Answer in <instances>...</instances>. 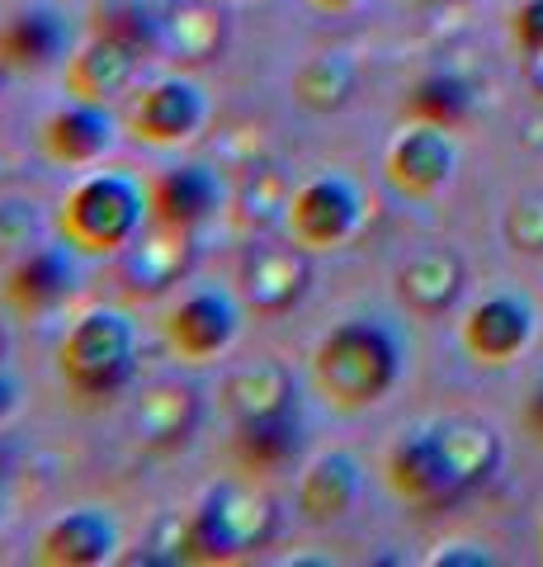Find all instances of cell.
Returning <instances> with one entry per match:
<instances>
[{
    "instance_id": "9c48e42d",
    "label": "cell",
    "mask_w": 543,
    "mask_h": 567,
    "mask_svg": "<svg viewBox=\"0 0 543 567\" xmlns=\"http://www.w3.org/2000/svg\"><path fill=\"white\" fill-rule=\"evenodd\" d=\"M203 425V398L195 383H152L133 406V431L152 454H175L199 435Z\"/></svg>"
},
{
    "instance_id": "603a6c76",
    "label": "cell",
    "mask_w": 543,
    "mask_h": 567,
    "mask_svg": "<svg viewBox=\"0 0 543 567\" xmlns=\"http://www.w3.org/2000/svg\"><path fill=\"white\" fill-rule=\"evenodd\" d=\"M232 458H237V468L251 473V477H279V473H289L297 458H303V425H297V416L237 425Z\"/></svg>"
},
{
    "instance_id": "f1b7e54d",
    "label": "cell",
    "mask_w": 543,
    "mask_h": 567,
    "mask_svg": "<svg viewBox=\"0 0 543 567\" xmlns=\"http://www.w3.org/2000/svg\"><path fill=\"white\" fill-rule=\"evenodd\" d=\"M33 237H39V213H33V204L29 199H0V265L33 251Z\"/></svg>"
},
{
    "instance_id": "ac0fdd59",
    "label": "cell",
    "mask_w": 543,
    "mask_h": 567,
    "mask_svg": "<svg viewBox=\"0 0 543 567\" xmlns=\"http://www.w3.org/2000/svg\"><path fill=\"white\" fill-rule=\"evenodd\" d=\"M118 548V525L104 511H72L39 535L43 567H100Z\"/></svg>"
},
{
    "instance_id": "8992f818",
    "label": "cell",
    "mask_w": 543,
    "mask_h": 567,
    "mask_svg": "<svg viewBox=\"0 0 543 567\" xmlns=\"http://www.w3.org/2000/svg\"><path fill=\"white\" fill-rule=\"evenodd\" d=\"M195 233L189 227H166V223H152L147 233L137 227V237L124 246L118 256V279L133 298H156L175 289L189 270H195Z\"/></svg>"
},
{
    "instance_id": "f35d334b",
    "label": "cell",
    "mask_w": 543,
    "mask_h": 567,
    "mask_svg": "<svg viewBox=\"0 0 543 567\" xmlns=\"http://www.w3.org/2000/svg\"><path fill=\"white\" fill-rule=\"evenodd\" d=\"M0 487H6V458H0Z\"/></svg>"
},
{
    "instance_id": "6da1fadb",
    "label": "cell",
    "mask_w": 543,
    "mask_h": 567,
    "mask_svg": "<svg viewBox=\"0 0 543 567\" xmlns=\"http://www.w3.org/2000/svg\"><path fill=\"white\" fill-rule=\"evenodd\" d=\"M397 374H401L397 336L383 322H369V317H349V322L331 327L317 354H312L317 393L336 412H369L374 402L393 393Z\"/></svg>"
},
{
    "instance_id": "44dd1931",
    "label": "cell",
    "mask_w": 543,
    "mask_h": 567,
    "mask_svg": "<svg viewBox=\"0 0 543 567\" xmlns=\"http://www.w3.org/2000/svg\"><path fill=\"white\" fill-rule=\"evenodd\" d=\"M359 496V464L349 454H322L317 464H307V473L297 477V516L307 525H331L341 520Z\"/></svg>"
},
{
    "instance_id": "f546056e",
    "label": "cell",
    "mask_w": 543,
    "mask_h": 567,
    "mask_svg": "<svg viewBox=\"0 0 543 567\" xmlns=\"http://www.w3.org/2000/svg\"><path fill=\"white\" fill-rule=\"evenodd\" d=\"M505 241L515 251H543V194H524L505 213Z\"/></svg>"
},
{
    "instance_id": "7402d4cb",
    "label": "cell",
    "mask_w": 543,
    "mask_h": 567,
    "mask_svg": "<svg viewBox=\"0 0 543 567\" xmlns=\"http://www.w3.org/2000/svg\"><path fill=\"white\" fill-rule=\"evenodd\" d=\"M435 440H440V458H445L453 496H463L472 487H482L487 477H497V468H501V440L487 431V425H478V421H449V425L435 431Z\"/></svg>"
},
{
    "instance_id": "e0dca14e",
    "label": "cell",
    "mask_w": 543,
    "mask_h": 567,
    "mask_svg": "<svg viewBox=\"0 0 543 567\" xmlns=\"http://www.w3.org/2000/svg\"><path fill=\"white\" fill-rule=\"evenodd\" d=\"M109 142H114V123L104 114V104H85V100H72L66 110L48 114L39 128V147L58 166H95L109 152Z\"/></svg>"
},
{
    "instance_id": "7c38bea8",
    "label": "cell",
    "mask_w": 543,
    "mask_h": 567,
    "mask_svg": "<svg viewBox=\"0 0 543 567\" xmlns=\"http://www.w3.org/2000/svg\"><path fill=\"white\" fill-rule=\"evenodd\" d=\"M383 477H388V487H393L407 506L435 511V506L453 502V487H449V473H445L440 440H435V431H411V435H401L397 445L388 450Z\"/></svg>"
},
{
    "instance_id": "8d00e7d4",
    "label": "cell",
    "mask_w": 543,
    "mask_h": 567,
    "mask_svg": "<svg viewBox=\"0 0 543 567\" xmlns=\"http://www.w3.org/2000/svg\"><path fill=\"white\" fill-rule=\"evenodd\" d=\"M6 346H10V341H6V327H0V360H6Z\"/></svg>"
},
{
    "instance_id": "ffe728a7",
    "label": "cell",
    "mask_w": 543,
    "mask_h": 567,
    "mask_svg": "<svg viewBox=\"0 0 543 567\" xmlns=\"http://www.w3.org/2000/svg\"><path fill=\"white\" fill-rule=\"evenodd\" d=\"M137 62H143L137 52L118 48L109 39H95V33H91V43H85L81 52H72V62H66L62 85H66V95H72V100L104 104V100H114L118 91H128Z\"/></svg>"
},
{
    "instance_id": "ba28073f",
    "label": "cell",
    "mask_w": 543,
    "mask_h": 567,
    "mask_svg": "<svg viewBox=\"0 0 543 567\" xmlns=\"http://www.w3.org/2000/svg\"><path fill=\"white\" fill-rule=\"evenodd\" d=\"M453 162H459V156H453V142L445 128L411 123V128L388 147L383 175H388V185L397 194H407V199H430V194H440L449 185Z\"/></svg>"
},
{
    "instance_id": "74e56055",
    "label": "cell",
    "mask_w": 543,
    "mask_h": 567,
    "mask_svg": "<svg viewBox=\"0 0 543 567\" xmlns=\"http://www.w3.org/2000/svg\"><path fill=\"white\" fill-rule=\"evenodd\" d=\"M10 76V66H6V58H0V81H6Z\"/></svg>"
},
{
    "instance_id": "e575fe53",
    "label": "cell",
    "mask_w": 543,
    "mask_h": 567,
    "mask_svg": "<svg viewBox=\"0 0 543 567\" xmlns=\"http://www.w3.org/2000/svg\"><path fill=\"white\" fill-rule=\"evenodd\" d=\"M524 81L534 85V91L543 95V48H534V52H524Z\"/></svg>"
},
{
    "instance_id": "52a82bcc",
    "label": "cell",
    "mask_w": 543,
    "mask_h": 567,
    "mask_svg": "<svg viewBox=\"0 0 543 567\" xmlns=\"http://www.w3.org/2000/svg\"><path fill=\"white\" fill-rule=\"evenodd\" d=\"M241 303L255 317H284L307 298L312 289V260L307 246H255V251L241 260L237 275Z\"/></svg>"
},
{
    "instance_id": "7a4b0ae2",
    "label": "cell",
    "mask_w": 543,
    "mask_h": 567,
    "mask_svg": "<svg viewBox=\"0 0 543 567\" xmlns=\"http://www.w3.org/2000/svg\"><path fill=\"white\" fill-rule=\"evenodd\" d=\"M279 535V506L251 483H222L185 516V563H232L270 548Z\"/></svg>"
},
{
    "instance_id": "4dcf8cb0",
    "label": "cell",
    "mask_w": 543,
    "mask_h": 567,
    "mask_svg": "<svg viewBox=\"0 0 543 567\" xmlns=\"http://www.w3.org/2000/svg\"><path fill=\"white\" fill-rule=\"evenodd\" d=\"M511 33H515V48L520 52H534L543 48V0H524L511 20Z\"/></svg>"
},
{
    "instance_id": "d6a6232c",
    "label": "cell",
    "mask_w": 543,
    "mask_h": 567,
    "mask_svg": "<svg viewBox=\"0 0 543 567\" xmlns=\"http://www.w3.org/2000/svg\"><path fill=\"white\" fill-rule=\"evenodd\" d=\"M430 563H435V567H453V563L487 567V563H492V554H482V548H472V544H449V554H435Z\"/></svg>"
},
{
    "instance_id": "3957f363",
    "label": "cell",
    "mask_w": 543,
    "mask_h": 567,
    "mask_svg": "<svg viewBox=\"0 0 543 567\" xmlns=\"http://www.w3.org/2000/svg\"><path fill=\"white\" fill-rule=\"evenodd\" d=\"M147 218V189L128 175H91L81 181L58 208V233L81 256H109L124 251Z\"/></svg>"
},
{
    "instance_id": "d4e9b609",
    "label": "cell",
    "mask_w": 543,
    "mask_h": 567,
    "mask_svg": "<svg viewBox=\"0 0 543 567\" xmlns=\"http://www.w3.org/2000/svg\"><path fill=\"white\" fill-rule=\"evenodd\" d=\"M218 6L222 0H189L166 14V48L180 62H213L227 48V14Z\"/></svg>"
},
{
    "instance_id": "cb8c5ba5",
    "label": "cell",
    "mask_w": 543,
    "mask_h": 567,
    "mask_svg": "<svg viewBox=\"0 0 543 567\" xmlns=\"http://www.w3.org/2000/svg\"><path fill=\"white\" fill-rule=\"evenodd\" d=\"M66 52V29L52 10H20L0 24V58L14 71H48Z\"/></svg>"
},
{
    "instance_id": "836d02e7",
    "label": "cell",
    "mask_w": 543,
    "mask_h": 567,
    "mask_svg": "<svg viewBox=\"0 0 543 567\" xmlns=\"http://www.w3.org/2000/svg\"><path fill=\"white\" fill-rule=\"evenodd\" d=\"M14 406H20V388H14L6 374H0V425L14 416Z\"/></svg>"
},
{
    "instance_id": "d6986e66",
    "label": "cell",
    "mask_w": 543,
    "mask_h": 567,
    "mask_svg": "<svg viewBox=\"0 0 543 567\" xmlns=\"http://www.w3.org/2000/svg\"><path fill=\"white\" fill-rule=\"evenodd\" d=\"M463 293V260L453 246H426L397 270V298L420 317H440Z\"/></svg>"
},
{
    "instance_id": "30bf717a",
    "label": "cell",
    "mask_w": 543,
    "mask_h": 567,
    "mask_svg": "<svg viewBox=\"0 0 543 567\" xmlns=\"http://www.w3.org/2000/svg\"><path fill=\"white\" fill-rule=\"evenodd\" d=\"M203 118H208V104L199 95V85L156 81L137 95L128 128L137 142H147V147H180V142H189L203 128Z\"/></svg>"
},
{
    "instance_id": "277c9868",
    "label": "cell",
    "mask_w": 543,
    "mask_h": 567,
    "mask_svg": "<svg viewBox=\"0 0 543 567\" xmlns=\"http://www.w3.org/2000/svg\"><path fill=\"white\" fill-rule=\"evenodd\" d=\"M58 374L76 398H114L133 379V327L118 312H85L58 346Z\"/></svg>"
},
{
    "instance_id": "1f68e13d",
    "label": "cell",
    "mask_w": 543,
    "mask_h": 567,
    "mask_svg": "<svg viewBox=\"0 0 543 567\" xmlns=\"http://www.w3.org/2000/svg\"><path fill=\"white\" fill-rule=\"evenodd\" d=\"M520 425H524V435L534 440V445H543V379L530 398H524V412H520Z\"/></svg>"
},
{
    "instance_id": "2e32d148",
    "label": "cell",
    "mask_w": 543,
    "mask_h": 567,
    "mask_svg": "<svg viewBox=\"0 0 543 567\" xmlns=\"http://www.w3.org/2000/svg\"><path fill=\"white\" fill-rule=\"evenodd\" d=\"M293 406H297L293 374L284 364H274V360L241 364L237 374H227V383H222V412L232 416V425L293 416Z\"/></svg>"
},
{
    "instance_id": "8fae6325",
    "label": "cell",
    "mask_w": 543,
    "mask_h": 567,
    "mask_svg": "<svg viewBox=\"0 0 543 567\" xmlns=\"http://www.w3.org/2000/svg\"><path fill=\"white\" fill-rule=\"evenodd\" d=\"M237 303L227 293H189L180 308L170 312L166 322V341L170 350L180 354V360L189 364H203V360H218V354H227V346L237 341Z\"/></svg>"
},
{
    "instance_id": "ab89813d",
    "label": "cell",
    "mask_w": 543,
    "mask_h": 567,
    "mask_svg": "<svg viewBox=\"0 0 543 567\" xmlns=\"http://www.w3.org/2000/svg\"><path fill=\"white\" fill-rule=\"evenodd\" d=\"M435 6H453V0H435Z\"/></svg>"
},
{
    "instance_id": "d590c367",
    "label": "cell",
    "mask_w": 543,
    "mask_h": 567,
    "mask_svg": "<svg viewBox=\"0 0 543 567\" xmlns=\"http://www.w3.org/2000/svg\"><path fill=\"white\" fill-rule=\"evenodd\" d=\"M307 6H317V10H326V14H345V10H355L359 0H307Z\"/></svg>"
},
{
    "instance_id": "4fadbf2b",
    "label": "cell",
    "mask_w": 543,
    "mask_h": 567,
    "mask_svg": "<svg viewBox=\"0 0 543 567\" xmlns=\"http://www.w3.org/2000/svg\"><path fill=\"white\" fill-rule=\"evenodd\" d=\"M530 341H534V308L515 293L487 298L463 322V350L482 364H511Z\"/></svg>"
},
{
    "instance_id": "5bb4252c",
    "label": "cell",
    "mask_w": 543,
    "mask_h": 567,
    "mask_svg": "<svg viewBox=\"0 0 543 567\" xmlns=\"http://www.w3.org/2000/svg\"><path fill=\"white\" fill-rule=\"evenodd\" d=\"M72 284H76V275H72L66 251H58V246H33L20 260H10L0 298L20 317H43L72 298Z\"/></svg>"
},
{
    "instance_id": "5b68a950",
    "label": "cell",
    "mask_w": 543,
    "mask_h": 567,
    "mask_svg": "<svg viewBox=\"0 0 543 567\" xmlns=\"http://www.w3.org/2000/svg\"><path fill=\"white\" fill-rule=\"evenodd\" d=\"M284 218H289V233L297 246L331 251V246H345L355 237L364 204H359V189L341 181V175H317V181L293 189V199L284 204Z\"/></svg>"
},
{
    "instance_id": "484cf974",
    "label": "cell",
    "mask_w": 543,
    "mask_h": 567,
    "mask_svg": "<svg viewBox=\"0 0 543 567\" xmlns=\"http://www.w3.org/2000/svg\"><path fill=\"white\" fill-rule=\"evenodd\" d=\"M355 85H359V71L345 52H317V58H307L293 71V100L303 104L307 114L345 110L349 95H355Z\"/></svg>"
},
{
    "instance_id": "4316f807",
    "label": "cell",
    "mask_w": 543,
    "mask_h": 567,
    "mask_svg": "<svg viewBox=\"0 0 543 567\" xmlns=\"http://www.w3.org/2000/svg\"><path fill=\"white\" fill-rule=\"evenodd\" d=\"M401 114H407L411 123H430V128L459 133L463 123L472 118V91H468V81L449 76V71H430V76H420L411 85Z\"/></svg>"
},
{
    "instance_id": "9a60e30c",
    "label": "cell",
    "mask_w": 543,
    "mask_h": 567,
    "mask_svg": "<svg viewBox=\"0 0 543 567\" xmlns=\"http://www.w3.org/2000/svg\"><path fill=\"white\" fill-rule=\"evenodd\" d=\"M222 208V185L208 166H170L147 185V223L189 227L208 223Z\"/></svg>"
},
{
    "instance_id": "83f0119b",
    "label": "cell",
    "mask_w": 543,
    "mask_h": 567,
    "mask_svg": "<svg viewBox=\"0 0 543 567\" xmlns=\"http://www.w3.org/2000/svg\"><path fill=\"white\" fill-rule=\"evenodd\" d=\"M91 33L95 39H109L118 48L137 52L143 62L152 58L156 48H166V20H156L143 0H104V6H95Z\"/></svg>"
}]
</instances>
